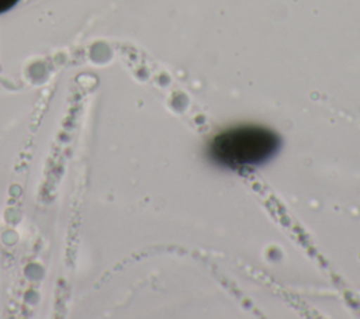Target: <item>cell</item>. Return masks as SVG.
<instances>
[{
  "instance_id": "1",
  "label": "cell",
  "mask_w": 360,
  "mask_h": 319,
  "mask_svg": "<svg viewBox=\"0 0 360 319\" xmlns=\"http://www.w3.org/2000/svg\"><path fill=\"white\" fill-rule=\"evenodd\" d=\"M278 148L280 138L276 132L260 125H238L215 135L208 155L218 166L240 170L266 163Z\"/></svg>"
},
{
  "instance_id": "2",
  "label": "cell",
  "mask_w": 360,
  "mask_h": 319,
  "mask_svg": "<svg viewBox=\"0 0 360 319\" xmlns=\"http://www.w3.org/2000/svg\"><path fill=\"white\" fill-rule=\"evenodd\" d=\"M20 0H0V13H4L14 7Z\"/></svg>"
}]
</instances>
